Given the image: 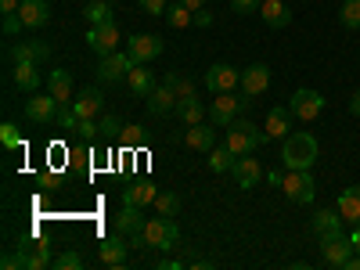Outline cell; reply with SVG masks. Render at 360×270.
Returning <instances> with one entry per match:
<instances>
[{
  "mask_svg": "<svg viewBox=\"0 0 360 270\" xmlns=\"http://www.w3.org/2000/svg\"><path fill=\"white\" fill-rule=\"evenodd\" d=\"M11 58H15V62H37V65H44V62H51V44L47 40H22V44L11 47Z\"/></svg>",
  "mask_w": 360,
  "mask_h": 270,
  "instance_id": "15",
  "label": "cell"
},
{
  "mask_svg": "<svg viewBox=\"0 0 360 270\" xmlns=\"http://www.w3.org/2000/svg\"><path fill=\"white\" fill-rule=\"evenodd\" d=\"M234 184L242 188V191H252L259 180H263V166H259V159L256 155H238V162H234Z\"/></svg>",
  "mask_w": 360,
  "mask_h": 270,
  "instance_id": "11",
  "label": "cell"
},
{
  "mask_svg": "<svg viewBox=\"0 0 360 270\" xmlns=\"http://www.w3.org/2000/svg\"><path fill=\"white\" fill-rule=\"evenodd\" d=\"M259 4L263 0H231V11L234 15H252V11H259Z\"/></svg>",
  "mask_w": 360,
  "mask_h": 270,
  "instance_id": "41",
  "label": "cell"
},
{
  "mask_svg": "<svg viewBox=\"0 0 360 270\" xmlns=\"http://www.w3.org/2000/svg\"><path fill=\"white\" fill-rule=\"evenodd\" d=\"M281 191H285V198L295 202V205H310L314 195H317L310 169H288V173L281 176Z\"/></svg>",
  "mask_w": 360,
  "mask_h": 270,
  "instance_id": "3",
  "label": "cell"
},
{
  "mask_svg": "<svg viewBox=\"0 0 360 270\" xmlns=\"http://www.w3.org/2000/svg\"><path fill=\"white\" fill-rule=\"evenodd\" d=\"M292 108H281V105H274V108H270L266 112V137H274V141H281V137H288L292 134Z\"/></svg>",
  "mask_w": 360,
  "mask_h": 270,
  "instance_id": "21",
  "label": "cell"
},
{
  "mask_svg": "<svg viewBox=\"0 0 360 270\" xmlns=\"http://www.w3.org/2000/svg\"><path fill=\"white\" fill-rule=\"evenodd\" d=\"M259 15H263V22H266L270 29H285V25L292 22V11H288L285 0H263Z\"/></svg>",
  "mask_w": 360,
  "mask_h": 270,
  "instance_id": "24",
  "label": "cell"
},
{
  "mask_svg": "<svg viewBox=\"0 0 360 270\" xmlns=\"http://www.w3.org/2000/svg\"><path fill=\"white\" fill-rule=\"evenodd\" d=\"M127 83H130V90H134L137 98H148L155 90V76H152V69H144V65H134L130 76H127Z\"/></svg>",
  "mask_w": 360,
  "mask_h": 270,
  "instance_id": "29",
  "label": "cell"
},
{
  "mask_svg": "<svg viewBox=\"0 0 360 270\" xmlns=\"http://www.w3.org/2000/svg\"><path fill=\"white\" fill-rule=\"evenodd\" d=\"M0 144H4V148H22V134H18L15 123H4V127H0Z\"/></svg>",
  "mask_w": 360,
  "mask_h": 270,
  "instance_id": "39",
  "label": "cell"
},
{
  "mask_svg": "<svg viewBox=\"0 0 360 270\" xmlns=\"http://www.w3.org/2000/svg\"><path fill=\"white\" fill-rule=\"evenodd\" d=\"M47 90L58 98V105H72V98H76V90H72V76L65 72V69H51V76H47Z\"/></svg>",
  "mask_w": 360,
  "mask_h": 270,
  "instance_id": "22",
  "label": "cell"
},
{
  "mask_svg": "<svg viewBox=\"0 0 360 270\" xmlns=\"http://www.w3.org/2000/svg\"><path fill=\"white\" fill-rule=\"evenodd\" d=\"M176 105H180V98L169 83H159L152 94H148V112L152 115H169V112H176Z\"/></svg>",
  "mask_w": 360,
  "mask_h": 270,
  "instance_id": "18",
  "label": "cell"
},
{
  "mask_svg": "<svg viewBox=\"0 0 360 270\" xmlns=\"http://www.w3.org/2000/svg\"><path fill=\"white\" fill-rule=\"evenodd\" d=\"M144 224L148 220H144V213H141L137 205H123V213L115 217V234H123L127 242H130V238H137L144 231Z\"/></svg>",
  "mask_w": 360,
  "mask_h": 270,
  "instance_id": "19",
  "label": "cell"
},
{
  "mask_svg": "<svg viewBox=\"0 0 360 270\" xmlns=\"http://www.w3.org/2000/svg\"><path fill=\"white\" fill-rule=\"evenodd\" d=\"M76 134H79L83 141H94V137H98V123H94V119H79V123H76Z\"/></svg>",
  "mask_w": 360,
  "mask_h": 270,
  "instance_id": "42",
  "label": "cell"
},
{
  "mask_svg": "<svg viewBox=\"0 0 360 270\" xmlns=\"http://www.w3.org/2000/svg\"><path fill=\"white\" fill-rule=\"evenodd\" d=\"M62 115V105H58V98L51 94H37V98H29L25 101V119L29 123H37V127H47V123H54V119Z\"/></svg>",
  "mask_w": 360,
  "mask_h": 270,
  "instance_id": "6",
  "label": "cell"
},
{
  "mask_svg": "<svg viewBox=\"0 0 360 270\" xmlns=\"http://www.w3.org/2000/svg\"><path fill=\"white\" fill-rule=\"evenodd\" d=\"M249 94H217L213 98V108H209V119H213V127H231L238 115L249 108Z\"/></svg>",
  "mask_w": 360,
  "mask_h": 270,
  "instance_id": "4",
  "label": "cell"
},
{
  "mask_svg": "<svg viewBox=\"0 0 360 270\" xmlns=\"http://www.w3.org/2000/svg\"><path fill=\"white\" fill-rule=\"evenodd\" d=\"M22 29H25V25H22L18 11H15V15H4V37H18Z\"/></svg>",
  "mask_w": 360,
  "mask_h": 270,
  "instance_id": "44",
  "label": "cell"
},
{
  "mask_svg": "<svg viewBox=\"0 0 360 270\" xmlns=\"http://www.w3.org/2000/svg\"><path fill=\"white\" fill-rule=\"evenodd\" d=\"M137 4H141V11L144 15H166V0H137Z\"/></svg>",
  "mask_w": 360,
  "mask_h": 270,
  "instance_id": "43",
  "label": "cell"
},
{
  "mask_svg": "<svg viewBox=\"0 0 360 270\" xmlns=\"http://www.w3.org/2000/svg\"><path fill=\"white\" fill-rule=\"evenodd\" d=\"M155 213H159V217H176V213H180V195H173V191L159 195V198H155Z\"/></svg>",
  "mask_w": 360,
  "mask_h": 270,
  "instance_id": "36",
  "label": "cell"
},
{
  "mask_svg": "<svg viewBox=\"0 0 360 270\" xmlns=\"http://www.w3.org/2000/svg\"><path fill=\"white\" fill-rule=\"evenodd\" d=\"M176 115L184 119V127H198L202 119H205V108H202V101H198V98H180Z\"/></svg>",
  "mask_w": 360,
  "mask_h": 270,
  "instance_id": "31",
  "label": "cell"
},
{
  "mask_svg": "<svg viewBox=\"0 0 360 270\" xmlns=\"http://www.w3.org/2000/svg\"><path fill=\"white\" fill-rule=\"evenodd\" d=\"M98 252H101V259L108 266H123L127 263V252H130V242H127L123 234H112V238H101Z\"/></svg>",
  "mask_w": 360,
  "mask_h": 270,
  "instance_id": "20",
  "label": "cell"
},
{
  "mask_svg": "<svg viewBox=\"0 0 360 270\" xmlns=\"http://www.w3.org/2000/svg\"><path fill=\"white\" fill-rule=\"evenodd\" d=\"M238 83H242V72H238L234 65H227V62H220V65H213L205 72V86L213 90V94H231Z\"/></svg>",
  "mask_w": 360,
  "mask_h": 270,
  "instance_id": "10",
  "label": "cell"
},
{
  "mask_svg": "<svg viewBox=\"0 0 360 270\" xmlns=\"http://www.w3.org/2000/svg\"><path fill=\"white\" fill-rule=\"evenodd\" d=\"M134 65H137V62H134L130 54H123V51L105 54L101 62H98V79H101V83H119V79H127V76H130Z\"/></svg>",
  "mask_w": 360,
  "mask_h": 270,
  "instance_id": "7",
  "label": "cell"
},
{
  "mask_svg": "<svg viewBox=\"0 0 360 270\" xmlns=\"http://www.w3.org/2000/svg\"><path fill=\"white\" fill-rule=\"evenodd\" d=\"M288 108H292V115L299 119V123H314V119L324 112V98L317 94V90H310V86H299L295 94L288 98Z\"/></svg>",
  "mask_w": 360,
  "mask_h": 270,
  "instance_id": "5",
  "label": "cell"
},
{
  "mask_svg": "<svg viewBox=\"0 0 360 270\" xmlns=\"http://www.w3.org/2000/svg\"><path fill=\"white\" fill-rule=\"evenodd\" d=\"M119 40H123V37H119V29H115V22L112 25H90L86 29V44H90V51H94V54H115L119 51Z\"/></svg>",
  "mask_w": 360,
  "mask_h": 270,
  "instance_id": "9",
  "label": "cell"
},
{
  "mask_svg": "<svg viewBox=\"0 0 360 270\" xmlns=\"http://www.w3.org/2000/svg\"><path fill=\"white\" fill-rule=\"evenodd\" d=\"M127 54L134 58L137 65H144V62H155V58L162 54V40H159L155 33H141V37H134V40H130Z\"/></svg>",
  "mask_w": 360,
  "mask_h": 270,
  "instance_id": "13",
  "label": "cell"
},
{
  "mask_svg": "<svg viewBox=\"0 0 360 270\" xmlns=\"http://www.w3.org/2000/svg\"><path fill=\"white\" fill-rule=\"evenodd\" d=\"M54 270H83V256L79 252H62L54 259Z\"/></svg>",
  "mask_w": 360,
  "mask_h": 270,
  "instance_id": "40",
  "label": "cell"
},
{
  "mask_svg": "<svg viewBox=\"0 0 360 270\" xmlns=\"http://www.w3.org/2000/svg\"><path fill=\"white\" fill-rule=\"evenodd\" d=\"M242 94H249V98H259V94H266V86H270V69L263 65V62H256V65H249L245 72H242Z\"/></svg>",
  "mask_w": 360,
  "mask_h": 270,
  "instance_id": "14",
  "label": "cell"
},
{
  "mask_svg": "<svg viewBox=\"0 0 360 270\" xmlns=\"http://www.w3.org/2000/svg\"><path fill=\"white\" fill-rule=\"evenodd\" d=\"M349 242H353V249H356V252H360V224H356V231H353V234H349Z\"/></svg>",
  "mask_w": 360,
  "mask_h": 270,
  "instance_id": "48",
  "label": "cell"
},
{
  "mask_svg": "<svg viewBox=\"0 0 360 270\" xmlns=\"http://www.w3.org/2000/svg\"><path fill=\"white\" fill-rule=\"evenodd\" d=\"M195 22H198V25H209V22H213V18H209L205 11H195Z\"/></svg>",
  "mask_w": 360,
  "mask_h": 270,
  "instance_id": "49",
  "label": "cell"
},
{
  "mask_svg": "<svg viewBox=\"0 0 360 270\" xmlns=\"http://www.w3.org/2000/svg\"><path fill=\"white\" fill-rule=\"evenodd\" d=\"M224 144L231 148L234 155H252V148H259V144L252 141V134H245L242 127H227V134H224Z\"/></svg>",
  "mask_w": 360,
  "mask_h": 270,
  "instance_id": "28",
  "label": "cell"
},
{
  "mask_svg": "<svg viewBox=\"0 0 360 270\" xmlns=\"http://www.w3.org/2000/svg\"><path fill=\"white\" fill-rule=\"evenodd\" d=\"M339 22H342V29H360V0H342Z\"/></svg>",
  "mask_w": 360,
  "mask_h": 270,
  "instance_id": "35",
  "label": "cell"
},
{
  "mask_svg": "<svg viewBox=\"0 0 360 270\" xmlns=\"http://www.w3.org/2000/svg\"><path fill=\"white\" fill-rule=\"evenodd\" d=\"M353 252H356V249H353V242H349L346 234H328V238H321V256H324L328 266H339V270H342Z\"/></svg>",
  "mask_w": 360,
  "mask_h": 270,
  "instance_id": "8",
  "label": "cell"
},
{
  "mask_svg": "<svg viewBox=\"0 0 360 270\" xmlns=\"http://www.w3.org/2000/svg\"><path fill=\"white\" fill-rule=\"evenodd\" d=\"M83 15H86V22H90V25H112V22H115L108 0H90V4L83 8Z\"/></svg>",
  "mask_w": 360,
  "mask_h": 270,
  "instance_id": "30",
  "label": "cell"
},
{
  "mask_svg": "<svg viewBox=\"0 0 360 270\" xmlns=\"http://www.w3.org/2000/svg\"><path fill=\"white\" fill-rule=\"evenodd\" d=\"M18 259H22V270H47V266H54L51 252H44V249H18Z\"/></svg>",
  "mask_w": 360,
  "mask_h": 270,
  "instance_id": "32",
  "label": "cell"
},
{
  "mask_svg": "<svg viewBox=\"0 0 360 270\" xmlns=\"http://www.w3.org/2000/svg\"><path fill=\"white\" fill-rule=\"evenodd\" d=\"M18 18H22L25 29H44L51 22V4H47V0H22Z\"/></svg>",
  "mask_w": 360,
  "mask_h": 270,
  "instance_id": "16",
  "label": "cell"
},
{
  "mask_svg": "<svg viewBox=\"0 0 360 270\" xmlns=\"http://www.w3.org/2000/svg\"><path fill=\"white\" fill-rule=\"evenodd\" d=\"M155 198H159V191H155V184H148V180L127 184V191H123V205H137V209L155 205Z\"/></svg>",
  "mask_w": 360,
  "mask_h": 270,
  "instance_id": "23",
  "label": "cell"
},
{
  "mask_svg": "<svg viewBox=\"0 0 360 270\" xmlns=\"http://www.w3.org/2000/svg\"><path fill=\"white\" fill-rule=\"evenodd\" d=\"M184 141H188V148L191 152H213L217 148V134H213V127H188V134H184Z\"/></svg>",
  "mask_w": 360,
  "mask_h": 270,
  "instance_id": "26",
  "label": "cell"
},
{
  "mask_svg": "<svg viewBox=\"0 0 360 270\" xmlns=\"http://www.w3.org/2000/svg\"><path fill=\"white\" fill-rule=\"evenodd\" d=\"M180 4L191 8V11H202V8H205V0H180Z\"/></svg>",
  "mask_w": 360,
  "mask_h": 270,
  "instance_id": "46",
  "label": "cell"
},
{
  "mask_svg": "<svg viewBox=\"0 0 360 270\" xmlns=\"http://www.w3.org/2000/svg\"><path fill=\"white\" fill-rule=\"evenodd\" d=\"M281 162L288 169H310L317 162V137L310 130H292L281 144Z\"/></svg>",
  "mask_w": 360,
  "mask_h": 270,
  "instance_id": "1",
  "label": "cell"
},
{
  "mask_svg": "<svg viewBox=\"0 0 360 270\" xmlns=\"http://www.w3.org/2000/svg\"><path fill=\"white\" fill-rule=\"evenodd\" d=\"M141 238H144L148 249H173L180 242V227L173 224V217H152L144 224Z\"/></svg>",
  "mask_w": 360,
  "mask_h": 270,
  "instance_id": "2",
  "label": "cell"
},
{
  "mask_svg": "<svg viewBox=\"0 0 360 270\" xmlns=\"http://www.w3.org/2000/svg\"><path fill=\"white\" fill-rule=\"evenodd\" d=\"M119 130H123V127H119V119H115L112 112L98 119V137H105V141H112V137H115Z\"/></svg>",
  "mask_w": 360,
  "mask_h": 270,
  "instance_id": "38",
  "label": "cell"
},
{
  "mask_svg": "<svg viewBox=\"0 0 360 270\" xmlns=\"http://www.w3.org/2000/svg\"><path fill=\"white\" fill-rule=\"evenodd\" d=\"M15 86L25 94H37L40 90V65L37 62H15Z\"/></svg>",
  "mask_w": 360,
  "mask_h": 270,
  "instance_id": "25",
  "label": "cell"
},
{
  "mask_svg": "<svg viewBox=\"0 0 360 270\" xmlns=\"http://www.w3.org/2000/svg\"><path fill=\"white\" fill-rule=\"evenodd\" d=\"M339 213H342L346 224H353V227L360 224V184H353L339 195Z\"/></svg>",
  "mask_w": 360,
  "mask_h": 270,
  "instance_id": "27",
  "label": "cell"
},
{
  "mask_svg": "<svg viewBox=\"0 0 360 270\" xmlns=\"http://www.w3.org/2000/svg\"><path fill=\"white\" fill-rule=\"evenodd\" d=\"M69 108H72L76 119H98L105 112V98H101L98 86H86V90H79V98H72Z\"/></svg>",
  "mask_w": 360,
  "mask_h": 270,
  "instance_id": "12",
  "label": "cell"
},
{
  "mask_svg": "<svg viewBox=\"0 0 360 270\" xmlns=\"http://www.w3.org/2000/svg\"><path fill=\"white\" fill-rule=\"evenodd\" d=\"M22 8V0H0V11H4V15H15Z\"/></svg>",
  "mask_w": 360,
  "mask_h": 270,
  "instance_id": "45",
  "label": "cell"
},
{
  "mask_svg": "<svg viewBox=\"0 0 360 270\" xmlns=\"http://www.w3.org/2000/svg\"><path fill=\"white\" fill-rule=\"evenodd\" d=\"M349 112H353V115H360V90H356V94L349 98Z\"/></svg>",
  "mask_w": 360,
  "mask_h": 270,
  "instance_id": "47",
  "label": "cell"
},
{
  "mask_svg": "<svg viewBox=\"0 0 360 270\" xmlns=\"http://www.w3.org/2000/svg\"><path fill=\"white\" fill-rule=\"evenodd\" d=\"M234 162H238V155L231 152L227 144H224V148H213V152H209V169H213V173H231V169H234Z\"/></svg>",
  "mask_w": 360,
  "mask_h": 270,
  "instance_id": "33",
  "label": "cell"
},
{
  "mask_svg": "<svg viewBox=\"0 0 360 270\" xmlns=\"http://www.w3.org/2000/svg\"><path fill=\"white\" fill-rule=\"evenodd\" d=\"M119 144L123 148H141L144 144V130L141 127H123L119 130Z\"/></svg>",
  "mask_w": 360,
  "mask_h": 270,
  "instance_id": "37",
  "label": "cell"
},
{
  "mask_svg": "<svg viewBox=\"0 0 360 270\" xmlns=\"http://www.w3.org/2000/svg\"><path fill=\"white\" fill-rule=\"evenodd\" d=\"M342 213L339 209H317V213L310 217V231L317 238H328V234H342Z\"/></svg>",
  "mask_w": 360,
  "mask_h": 270,
  "instance_id": "17",
  "label": "cell"
},
{
  "mask_svg": "<svg viewBox=\"0 0 360 270\" xmlns=\"http://www.w3.org/2000/svg\"><path fill=\"white\" fill-rule=\"evenodd\" d=\"M162 18H166V25H169V29H188V25H191V18H195V11H191V8H184V4L176 0V4H169V8H166V15H162Z\"/></svg>",
  "mask_w": 360,
  "mask_h": 270,
  "instance_id": "34",
  "label": "cell"
}]
</instances>
